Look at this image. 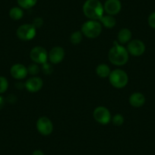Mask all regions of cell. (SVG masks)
Listing matches in <instances>:
<instances>
[{"mask_svg":"<svg viewBox=\"0 0 155 155\" xmlns=\"http://www.w3.org/2000/svg\"><path fill=\"white\" fill-rule=\"evenodd\" d=\"M129 54L127 49L116 41L113 42V46L109 51L108 59L113 65L120 66L128 62Z\"/></svg>","mask_w":155,"mask_h":155,"instance_id":"1","label":"cell"},{"mask_svg":"<svg viewBox=\"0 0 155 155\" xmlns=\"http://www.w3.org/2000/svg\"><path fill=\"white\" fill-rule=\"evenodd\" d=\"M83 12L90 20L99 21L104 15V8L99 0H87L83 5Z\"/></svg>","mask_w":155,"mask_h":155,"instance_id":"2","label":"cell"},{"mask_svg":"<svg viewBox=\"0 0 155 155\" xmlns=\"http://www.w3.org/2000/svg\"><path fill=\"white\" fill-rule=\"evenodd\" d=\"M81 33L88 38L94 39L99 37L102 32V25L96 20H89L81 26Z\"/></svg>","mask_w":155,"mask_h":155,"instance_id":"3","label":"cell"},{"mask_svg":"<svg viewBox=\"0 0 155 155\" xmlns=\"http://www.w3.org/2000/svg\"><path fill=\"white\" fill-rule=\"evenodd\" d=\"M109 80L113 87L116 88H123L129 82V77L127 73L123 70L115 69L110 72Z\"/></svg>","mask_w":155,"mask_h":155,"instance_id":"4","label":"cell"},{"mask_svg":"<svg viewBox=\"0 0 155 155\" xmlns=\"http://www.w3.org/2000/svg\"><path fill=\"white\" fill-rule=\"evenodd\" d=\"M37 34V28L33 25L25 24L17 29V37L23 41H31L35 37Z\"/></svg>","mask_w":155,"mask_h":155,"instance_id":"5","label":"cell"},{"mask_svg":"<svg viewBox=\"0 0 155 155\" xmlns=\"http://www.w3.org/2000/svg\"><path fill=\"white\" fill-rule=\"evenodd\" d=\"M93 116L97 123L102 125L108 124L112 120L110 110L107 107L103 106H100L94 109L93 112Z\"/></svg>","mask_w":155,"mask_h":155,"instance_id":"6","label":"cell"},{"mask_svg":"<svg viewBox=\"0 0 155 155\" xmlns=\"http://www.w3.org/2000/svg\"><path fill=\"white\" fill-rule=\"evenodd\" d=\"M30 57L34 63L43 65L48 60V53L44 47H35L31 50Z\"/></svg>","mask_w":155,"mask_h":155,"instance_id":"7","label":"cell"},{"mask_svg":"<svg viewBox=\"0 0 155 155\" xmlns=\"http://www.w3.org/2000/svg\"><path fill=\"white\" fill-rule=\"evenodd\" d=\"M127 50L129 54L134 56H140L143 55L145 52L146 47L145 44L140 40L135 39L131 40L127 45Z\"/></svg>","mask_w":155,"mask_h":155,"instance_id":"8","label":"cell"},{"mask_svg":"<svg viewBox=\"0 0 155 155\" xmlns=\"http://www.w3.org/2000/svg\"><path fill=\"white\" fill-rule=\"evenodd\" d=\"M37 129L41 135H49L53 132V124L51 120L46 116H42L37 121Z\"/></svg>","mask_w":155,"mask_h":155,"instance_id":"9","label":"cell"},{"mask_svg":"<svg viewBox=\"0 0 155 155\" xmlns=\"http://www.w3.org/2000/svg\"><path fill=\"white\" fill-rule=\"evenodd\" d=\"M65 56V52L64 49L61 47H55L51 49L48 53V59L50 63L59 64L64 59Z\"/></svg>","mask_w":155,"mask_h":155,"instance_id":"10","label":"cell"},{"mask_svg":"<svg viewBox=\"0 0 155 155\" xmlns=\"http://www.w3.org/2000/svg\"><path fill=\"white\" fill-rule=\"evenodd\" d=\"M44 85V81L41 78L37 76H33L30 78L29 79L27 80L25 82V87L27 90L31 93H35L41 90Z\"/></svg>","mask_w":155,"mask_h":155,"instance_id":"11","label":"cell"},{"mask_svg":"<svg viewBox=\"0 0 155 155\" xmlns=\"http://www.w3.org/2000/svg\"><path fill=\"white\" fill-rule=\"evenodd\" d=\"M10 74L15 79L21 80L28 76V68L23 64L16 63L10 68Z\"/></svg>","mask_w":155,"mask_h":155,"instance_id":"12","label":"cell"},{"mask_svg":"<svg viewBox=\"0 0 155 155\" xmlns=\"http://www.w3.org/2000/svg\"><path fill=\"white\" fill-rule=\"evenodd\" d=\"M104 11L110 15H116L121 11L122 4L120 0H107L104 5Z\"/></svg>","mask_w":155,"mask_h":155,"instance_id":"13","label":"cell"},{"mask_svg":"<svg viewBox=\"0 0 155 155\" xmlns=\"http://www.w3.org/2000/svg\"><path fill=\"white\" fill-rule=\"evenodd\" d=\"M145 103V97L140 92H135L129 97V104L135 108L142 107Z\"/></svg>","mask_w":155,"mask_h":155,"instance_id":"14","label":"cell"},{"mask_svg":"<svg viewBox=\"0 0 155 155\" xmlns=\"http://www.w3.org/2000/svg\"><path fill=\"white\" fill-rule=\"evenodd\" d=\"M132 39V32L128 28H123L120 30L117 35V41L120 44H128Z\"/></svg>","mask_w":155,"mask_h":155,"instance_id":"15","label":"cell"},{"mask_svg":"<svg viewBox=\"0 0 155 155\" xmlns=\"http://www.w3.org/2000/svg\"><path fill=\"white\" fill-rule=\"evenodd\" d=\"M99 21L101 25H103L107 28H113L116 26V21L113 15H103Z\"/></svg>","mask_w":155,"mask_h":155,"instance_id":"16","label":"cell"},{"mask_svg":"<svg viewBox=\"0 0 155 155\" xmlns=\"http://www.w3.org/2000/svg\"><path fill=\"white\" fill-rule=\"evenodd\" d=\"M110 72V68L107 64H100L97 66L96 68V73L100 78H105L109 77Z\"/></svg>","mask_w":155,"mask_h":155,"instance_id":"17","label":"cell"},{"mask_svg":"<svg viewBox=\"0 0 155 155\" xmlns=\"http://www.w3.org/2000/svg\"><path fill=\"white\" fill-rule=\"evenodd\" d=\"M24 15V12L21 8L13 7L9 11V17L14 21H18L22 18Z\"/></svg>","mask_w":155,"mask_h":155,"instance_id":"18","label":"cell"},{"mask_svg":"<svg viewBox=\"0 0 155 155\" xmlns=\"http://www.w3.org/2000/svg\"><path fill=\"white\" fill-rule=\"evenodd\" d=\"M17 2L21 8L28 9V8H32L36 5L37 0H17Z\"/></svg>","mask_w":155,"mask_h":155,"instance_id":"19","label":"cell"},{"mask_svg":"<svg viewBox=\"0 0 155 155\" xmlns=\"http://www.w3.org/2000/svg\"><path fill=\"white\" fill-rule=\"evenodd\" d=\"M83 34L81 33V31H74L70 36V41H71V44L77 45V44H79L81 42Z\"/></svg>","mask_w":155,"mask_h":155,"instance_id":"20","label":"cell"},{"mask_svg":"<svg viewBox=\"0 0 155 155\" xmlns=\"http://www.w3.org/2000/svg\"><path fill=\"white\" fill-rule=\"evenodd\" d=\"M8 81L4 76H0V94H3L8 90Z\"/></svg>","mask_w":155,"mask_h":155,"instance_id":"21","label":"cell"},{"mask_svg":"<svg viewBox=\"0 0 155 155\" xmlns=\"http://www.w3.org/2000/svg\"><path fill=\"white\" fill-rule=\"evenodd\" d=\"M28 74H31V75H37L39 72H40V67H39L38 64L37 63H32L28 67Z\"/></svg>","mask_w":155,"mask_h":155,"instance_id":"22","label":"cell"},{"mask_svg":"<svg viewBox=\"0 0 155 155\" xmlns=\"http://www.w3.org/2000/svg\"><path fill=\"white\" fill-rule=\"evenodd\" d=\"M111 120L115 126H120L124 123V117L123 116V115L120 114V113H117V114H116L113 116Z\"/></svg>","mask_w":155,"mask_h":155,"instance_id":"23","label":"cell"},{"mask_svg":"<svg viewBox=\"0 0 155 155\" xmlns=\"http://www.w3.org/2000/svg\"><path fill=\"white\" fill-rule=\"evenodd\" d=\"M41 69H42L44 74H47V75H49V74H51L53 72L54 68H53V64L49 63V62H45V63L43 64Z\"/></svg>","mask_w":155,"mask_h":155,"instance_id":"24","label":"cell"},{"mask_svg":"<svg viewBox=\"0 0 155 155\" xmlns=\"http://www.w3.org/2000/svg\"><path fill=\"white\" fill-rule=\"evenodd\" d=\"M147 23L150 28L155 29V12H152L149 15L148 18H147Z\"/></svg>","mask_w":155,"mask_h":155,"instance_id":"25","label":"cell"},{"mask_svg":"<svg viewBox=\"0 0 155 155\" xmlns=\"http://www.w3.org/2000/svg\"><path fill=\"white\" fill-rule=\"evenodd\" d=\"M43 24H44V21H43V19L41 18H35L34 20L32 25H34L36 28H39L42 26Z\"/></svg>","mask_w":155,"mask_h":155,"instance_id":"26","label":"cell"},{"mask_svg":"<svg viewBox=\"0 0 155 155\" xmlns=\"http://www.w3.org/2000/svg\"><path fill=\"white\" fill-rule=\"evenodd\" d=\"M5 105V100L2 96H0V110H2Z\"/></svg>","mask_w":155,"mask_h":155,"instance_id":"27","label":"cell"},{"mask_svg":"<svg viewBox=\"0 0 155 155\" xmlns=\"http://www.w3.org/2000/svg\"><path fill=\"white\" fill-rule=\"evenodd\" d=\"M32 155H44V153L41 150H36L33 152Z\"/></svg>","mask_w":155,"mask_h":155,"instance_id":"28","label":"cell"}]
</instances>
